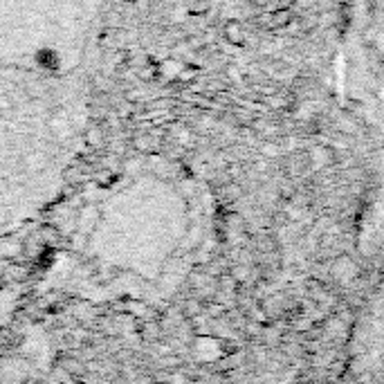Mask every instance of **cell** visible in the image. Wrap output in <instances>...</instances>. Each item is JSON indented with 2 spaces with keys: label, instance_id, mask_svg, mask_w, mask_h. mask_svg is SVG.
<instances>
[{
  "label": "cell",
  "instance_id": "3957f363",
  "mask_svg": "<svg viewBox=\"0 0 384 384\" xmlns=\"http://www.w3.org/2000/svg\"><path fill=\"white\" fill-rule=\"evenodd\" d=\"M65 180H67V182H72V185H79V182H84V180H86V173H84V171H79V167H75L72 171H67V173H65Z\"/></svg>",
  "mask_w": 384,
  "mask_h": 384
},
{
  "label": "cell",
  "instance_id": "277c9868",
  "mask_svg": "<svg viewBox=\"0 0 384 384\" xmlns=\"http://www.w3.org/2000/svg\"><path fill=\"white\" fill-rule=\"evenodd\" d=\"M142 335H144L146 339H155V337H158V326H155L153 322L144 324V328H142Z\"/></svg>",
  "mask_w": 384,
  "mask_h": 384
},
{
  "label": "cell",
  "instance_id": "7a4b0ae2",
  "mask_svg": "<svg viewBox=\"0 0 384 384\" xmlns=\"http://www.w3.org/2000/svg\"><path fill=\"white\" fill-rule=\"evenodd\" d=\"M40 236H43V241H48V243H57V241H61L59 229H54L52 225H45L43 229H40Z\"/></svg>",
  "mask_w": 384,
  "mask_h": 384
},
{
  "label": "cell",
  "instance_id": "5b68a950",
  "mask_svg": "<svg viewBox=\"0 0 384 384\" xmlns=\"http://www.w3.org/2000/svg\"><path fill=\"white\" fill-rule=\"evenodd\" d=\"M121 3H133V0H121Z\"/></svg>",
  "mask_w": 384,
  "mask_h": 384
},
{
  "label": "cell",
  "instance_id": "6da1fadb",
  "mask_svg": "<svg viewBox=\"0 0 384 384\" xmlns=\"http://www.w3.org/2000/svg\"><path fill=\"white\" fill-rule=\"evenodd\" d=\"M225 34H227V38L231 40V43H241V40H243V30H241V25H236V23H229Z\"/></svg>",
  "mask_w": 384,
  "mask_h": 384
}]
</instances>
